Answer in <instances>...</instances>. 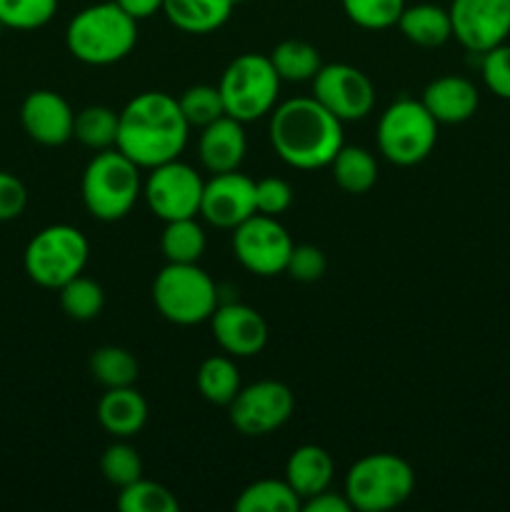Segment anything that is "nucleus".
Masks as SVG:
<instances>
[{
    "mask_svg": "<svg viewBox=\"0 0 510 512\" xmlns=\"http://www.w3.org/2000/svg\"><path fill=\"white\" fill-rule=\"evenodd\" d=\"M205 245L208 238L203 225L195 218L168 220L160 235V250L168 263H198L205 253Z\"/></svg>",
    "mask_w": 510,
    "mask_h": 512,
    "instance_id": "nucleus-29",
    "label": "nucleus"
},
{
    "mask_svg": "<svg viewBox=\"0 0 510 512\" xmlns=\"http://www.w3.org/2000/svg\"><path fill=\"white\" fill-rule=\"evenodd\" d=\"M28 205V188L23 180L13 173L0 170V223L20 218Z\"/></svg>",
    "mask_w": 510,
    "mask_h": 512,
    "instance_id": "nucleus-40",
    "label": "nucleus"
},
{
    "mask_svg": "<svg viewBox=\"0 0 510 512\" xmlns=\"http://www.w3.org/2000/svg\"><path fill=\"white\" fill-rule=\"evenodd\" d=\"M328 168L333 170L338 188L350 195L368 193L378 183V160L368 148H360V145H343Z\"/></svg>",
    "mask_w": 510,
    "mask_h": 512,
    "instance_id": "nucleus-24",
    "label": "nucleus"
},
{
    "mask_svg": "<svg viewBox=\"0 0 510 512\" xmlns=\"http://www.w3.org/2000/svg\"><path fill=\"white\" fill-rule=\"evenodd\" d=\"M333 478L335 463L328 450L320 445H300L285 463V480L300 495V500H308L328 490L333 485Z\"/></svg>",
    "mask_w": 510,
    "mask_h": 512,
    "instance_id": "nucleus-21",
    "label": "nucleus"
},
{
    "mask_svg": "<svg viewBox=\"0 0 510 512\" xmlns=\"http://www.w3.org/2000/svg\"><path fill=\"white\" fill-rule=\"evenodd\" d=\"M293 205V188L283 178H263L255 183V213L280 218Z\"/></svg>",
    "mask_w": 510,
    "mask_h": 512,
    "instance_id": "nucleus-38",
    "label": "nucleus"
},
{
    "mask_svg": "<svg viewBox=\"0 0 510 512\" xmlns=\"http://www.w3.org/2000/svg\"><path fill=\"white\" fill-rule=\"evenodd\" d=\"M313 98L343 123H355L373 113L375 85L360 68L348 63H328L315 73Z\"/></svg>",
    "mask_w": 510,
    "mask_h": 512,
    "instance_id": "nucleus-13",
    "label": "nucleus"
},
{
    "mask_svg": "<svg viewBox=\"0 0 510 512\" xmlns=\"http://www.w3.org/2000/svg\"><path fill=\"white\" fill-rule=\"evenodd\" d=\"M130 18L140 20L153 18L155 13H163V0H115Z\"/></svg>",
    "mask_w": 510,
    "mask_h": 512,
    "instance_id": "nucleus-42",
    "label": "nucleus"
},
{
    "mask_svg": "<svg viewBox=\"0 0 510 512\" xmlns=\"http://www.w3.org/2000/svg\"><path fill=\"white\" fill-rule=\"evenodd\" d=\"M235 3H245V0H235Z\"/></svg>",
    "mask_w": 510,
    "mask_h": 512,
    "instance_id": "nucleus-43",
    "label": "nucleus"
},
{
    "mask_svg": "<svg viewBox=\"0 0 510 512\" xmlns=\"http://www.w3.org/2000/svg\"><path fill=\"white\" fill-rule=\"evenodd\" d=\"M268 135L278 158L295 170L328 168L345 145L343 120L325 110L313 95L275 105Z\"/></svg>",
    "mask_w": 510,
    "mask_h": 512,
    "instance_id": "nucleus-2",
    "label": "nucleus"
},
{
    "mask_svg": "<svg viewBox=\"0 0 510 512\" xmlns=\"http://www.w3.org/2000/svg\"><path fill=\"white\" fill-rule=\"evenodd\" d=\"M238 512H300L303 500L288 485V480H255L235 500Z\"/></svg>",
    "mask_w": 510,
    "mask_h": 512,
    "instance_id": "nucleus-27",
    "label": "nucleus"
},
{
    "mask_svg": "<svg viewBox=\"0 0 510 512\" xmlns=\"http://www.w3.org/2000/svg\"><path fill=\"white\" fill-rule=\"evenodd\" d=\"M420 103L438 120V125H458L478 113L480 93L463 75H443L425 85Z\"/></svg>",
    "mask_w": 510,
    "mask_h": 512,
    "instance_id": "nucleus-19",
    "label": "nucleus"
},
{
    "mask_svg": "<svg viewBox=\"0 0 510 512\" xmlns=\"http://www.w3.org/2000/svg\"><path fill=\"white\" fill-rule=\"evenodd\" d=\"M88 370L100 388H128V385L138 383L140 363L130 350L120 348V345H103V348L93 350Z\"/></svg>",
    "mask_w": 510,
    "mask_h": 512,
    "instance_id": "nucleus-26",
    "label": "nucleus"
},
{
    "mask_svg": "<svg viewBox=\"0 0 510 512\" xmlns=\"http://www.w3.org/2000/svg\"><path fill=\"white\" fill-rule=\"evenodd\" d=\"M280 75L268 55L243 53L228 63L220 75L218 90L223 95L225 115L250 123L273 113L280 95Z\"/></svg>",
    "mask_w": 510,
    "mask_h": 512,
    "instance_id": "nucleus-8",
    "label": "nucleus"
},
{
    "mask_svg": "<svg viewBox=\"0 0 510 512\" xmlns=\"http://www.w3.org/2000/svg\"><path fill=\"white\" fill-rule=\"evenodd\" d=\"M210 330L220 350L238 358H253L268 345V323L245 303H220L210 315Z\"/></svg>",
    "mask_w": 510,
    "mask_h": 512,
    "instance_id": "nucleus-16",
    "label": "nucleus"
},
{
    "mask_svg": "<svg viewBox=\"0 0 510 512\" xmlns=\"http://www.w3.org/2000/svg\"><path fill=\"white\" fill-rule=\"evenodd\" d=\"M188 135L190 125L178 98L163 90H145L120 110L115 148L128 155L140 170H150L180 158L188 145Z\"/></svg>",
    "mask_w": 510,
    "mask_h": 512,
    "instance_id": "nucleus-1",
    "label": "nucleus"
},
{
    "mask_svg": "<svg viewBox=\"0 0 510 512\" xmlns=\"http://www.w3.org/2000/svg\"><path fill=\"white\" fill-rule=\"evenodd\" d=\"M350 23L363 30H388L398 25L405 0H340Z\"/></svg>",
    "mask_w": 510,
    "mask_h": 512,
    "instance_id": "nucleus-35",
    "label": "nucleus"
},
{
    "mask_svg": "<svg viewBox=\"0 0 510 512\" xmlns=\"http://www.w3.org/2000/svg\"><path fill=\"white\" fill-rule=\"evenodd\" d=\"M118 508L123 512H178L180 503L165 485L140 478L120 488Z\"/></svg>",
    "mask_w": 510,
    "mask_h": 512,
    "instance_id": "nucleus-32",
    "label": "nucleus"
},
{
    "mask_svg": "<svg viewBox=\"0 0 510 512\" xmlns=\"http://www.w3.org/2000/svg\"><path fill=\"white\" fill-rule=\"evenodd\" d=\"M58 13V0H0V23L10 30H38Z\"/></svg>",
    "mask_w": 510,
    "mask_h": 512,
    "instance_id": "nucleus-36",
    "label": "nucleus"
},
{
    "mask_svg": "<svg viewBox=\"0 0 510 512\" xmlns=\"http://www.w3.org/2000/svg\"><path fill=\"white\" fill-rule=\"evenodd\" d=\"M325 270H328V260H325L323 250L308 243L293 245L288 265H285V273L290 278L298 280V283H318Z\"/></svg>",
    "mask_w": 510,
    "mask_h": 512,
    "instance_id": "nucleus-39",
    "label": "nucleus"
},
{
    "mask_svg": "<svg viewBox=\"0 0 510 512\" xmlns=\"http://www.w3.org/2000/svg\"><path fill=\"white\" fill-rule=\"evenodd\" d=\"M120 110L115 113L108 105H88L75 113L73 138L90 150H108L118 143Z\"/></svg>",
    "mask_w": 510,
    "mask_h": 512,
    "instance_id": "nucleus-30",
    "label": "nucleus"
},
{
    "mask_svg": "<svg viewBox=\"0 0 510 512\" xmlns=\"http://www.w3.org/2000/svg\"><path fill=\"white\" fill-rule=\"evenodd\" d=\"M235 0H163V15L178 30L208 35L230 20Z\"/></svg>",
    "mask_w": 510,
    "mask_h": 512,
    "instance_id": "nucleus-22",
    "label": "nucleus"
},
{
    "mask_svg": "<svg viewBox=\"0 0 510 512\" xmlns=\"http://www.w3.org/2000/svg\"><path fill=\"white\" fill-rule=\"evenodd\" d=\"M178 105L190 128H205V125L225 115L223 95H220L218 85H190L178 98Z\"/></svg>",
    "mask_w": 510,
    "mask_h": 512,
    "instance_id": "nucleus-34",
    "label": "nucleus"
},
{
    "mask_svg": "<svg viewBox=\"0 0 510 512\" xmlns=\"http://www.w3.org/2000/svg\"><path fill=\"white\" fill-rule=\"evenodd\" d=\"M95 415L105 433L113 435L115 440H130L148 423V403L135 390V385L113 388L105 390L103 398L98 400Z\"/></svg>",
    "mask_w": 510,
    "mask_h": 512,
    "instance_id": "nucleus-20",
    "label": "nucleus"
},
{
    "mask_svg": "<svg viewBox=\"0 0 510 512\" xmlns=\"http://www.w3.org/2000/svg\"><path fill=\"white\" fill-rule=\"evenodd\" d=\"M203 188L205 180L198 170L175 158L148 170V178L143 180V198L150 213L168 223L200 215Z\"/></svg>",
    "mask_w": 510,
    "mask_h": 512,
    "instance_id": "nucleus-10",
    "label": "nucleus"
},
{
    "mask_svg": "<svg viewBox=\"0 0 510 512\" xmlns=\"http://www.w3.org/2000/svg\"><path fill=\"white\" fill-rule=\"evenodd\" d=\"M378 150L388 163L410 168L428 158L438 143V120L420 100L400 98L378 120Z\"/></svg>",
    "mask_w": 510,
    "mask_h": 512,
    "instance_id": "nucleus-9",
    "label": "nucleus"
},
{
    "mask_svg": "<svg viewBox=\"0 0 510 512\" xmlns=\"http://www.w3.org/2000/svg\"><path fill=\"white\" fill-rule=\"evenodd\" d=\"M0 28H3V23H0Z\"/></svg>",
    "mask_w": 510,
    "mask_h": 512,
    "instance_id": "nucleus-44",
    "label": "nucleus"
},
{
    "mask_svg": "<svg viewBox=\"0 0 510 512\" xmlns=\"http://www.w3.org/2000/svg\"><path fill=\"white\" fill-rule=\"evenodd\" d=\"M20 125L30 140L45 148H60L73 140L75 110L55 90H33L20 105Z\"/></svg>",
    "mask_w": 510,
    "mask_h": 512,
    "instance_id": "nucleus-17",
    "label": "nucleus"
},
{
    "mask_svg": "<svg viewBox=\"0 0 510 512\" xmlns=\"http://www.w3.org/2000/svg\"><path fill=\"white\" fill-rule=\"evenodd\" d=\"M480 73H483V83L495 98L510 100V45L500 43L483 53V63H480Z\"/></svg>",
    "mask_w": 510,
    "mask_h": 512,
    "instance_id": "nucleus-37",
    "label": "nucleus"
},
{
    "mask_svg": "<svg viewBox=\"0 0 510 512\" xmlns=\"http://www.w3.org/2000/svg\"><path fill=\"white\" fill-rule=\"evenodd\" d=\"M268 58L270 63H273L275 73L280 75V80H288V83H305V80H313L315 73L323 68L318 48L310 45L308 40L298 38L278 43Z\"/></svg>",
    "mask_w": 510,
    "mask_h": 512,
    "instance_id": "nucleus-28",
    "label": "nucleus"
},
{
    "mask_svg": "<svg viewBox=\"0 0 510 512\" xmlns=\"http://www.w3.org/2000/svg\"><path fill=\"white\" fill-rule=\"evenodd\" d=\"M138 43V20L130 18L115 0L95 3L70 18L65 45L75 60L85 65L120 63Z\"/></svg>",
    "mask_w": 510,
    "mask_h": 512,
    "instance_id": "nucleus-3",
    "label": "nucleus"
},
{
    "mask_svg": "<svg viewBox=\"0 0 510 512\" xmlns=\"http://www.w3.org/2000/svg\"><path fill=\"white\" fill-rule=\"evenodd\" d=\"M90 258V243L75 225L55 223L38 230L25 245L23 265L35 285L48 290L63 288L83 275Z\"/></svg>",
    "mask_w": 510,
    "mask_h": 512,
    "instance_id": "nucleus-7",
    "label": "nucleus"
},
{
    "mask_svg": "<svg viewBox=\"0 0 510 512\" xmlns=\"http://www.w3.org/2000/svg\"><path fill=\"white\" fill-rule=\"evenodd\" d=\"M245 123L223 115L210 125L200 128L198 158L208 173H230L240 170L245 153H248V138H245Z\"/></svg>",
    "mask_w": 510,
    "mask_h": 512,
    "instance_id": "nucleus-18",
    "label": "nucleus"
},
{
    "mask_svg": "<svg viewBox=\"0 0 510 512\" xmlns=\"http://www.w3.org/2000/svg\"><path fill=\"white\" fill-rule=\"evenodd\" d=\"M155 310L173 325L210 320L220 305L218 285L198 263H165L153 280Z\"/></svg>",
    "mask_w": 510,
    "mask_h": 512,
    "instance_id": "nucleus-6",
    "label": "nucleus"
},
{
    "mask_svg": "<svg viewBox=\"0 0 510 512\" xmlns=\"http://www.w3.org/2000/svg\"><path fill=\"white\" fill-rule=\"evenodd\" d=\"M293 410V393L280 380H258V383L245 385L228 405L233 428L248 438H263V435L275 433L288 423Z\"/></svg>",
    "mask_w": 510,
    "mask_h": 512,
    "instance_id": "nucleus-12",
    "label": "nucleus"
},
{
    "mask_svg": "<svg viewBox=\"0 0 510 512\" xmlns=\"http://www.w3.org/2000/svg\"><path fill=\"white\" fill-rule=\"evenodd\" d=\"M58 298L63 313L75 323L95 320L105 308V293L100 283H95L93 278H85V275H78V278L68 280L63 288H58Z\"/></svg>",
    "mask_w": 510,
    "mask_h": 512,
    "instance_id": "nucleus-31",
    "label": "nucleus"
},
{
    "mask_svg": "<svg viewBox=\"0 0 510 512\" xmlns=\"http://www.w3.org/2000/svg\"><path fill=\"white\" fill-rule=\"evenodd\" d=\"M453 38L470 53H488L510 35V0H450Z\"/></svg>",
    "mask_w": 510,
    "mask_h": 512,
    "instance_id": "nucleus-14",
    "label": "nucleus"
},
{
    "mask_svg": "<svg viewBox=\"0 0 510 512\" xmlns=\"http://www.w3.org/2000/svg\"><path fill=\"white\" fill-rule=\"evenodd\" d=\"M200 215L213 228L235 230L250 215H255V180L240 170L215 173L213 178L205 180Z\"/></svg>",
    "mask_w": 510,
    "mask_h": 512,
    "instance_id": "nucleus-15",
    "label": "nucleus"
},
{
    "mask_svg": "<svg viewBox=\"0 0 510 512\" xmlns=\"http://www.w3.org/2000/svg\"><path fill=\"white\" fill-rule=\"evenodd\" d=\"M343 493L353 510L388 512L400 508L415 493V473L400 455L370 453L350 465Z\"/></svg>",
    "mask_w": 510,
    "mask_h": 512,
    "instance_id": "nucleus-5",
    "label": "nucleus"
},
{
    "mask_svg": "<svg viewBox=\"0 0 510 512\" xmlns=\"http://www.w3.org/2000/svg\"><path fill=\"white\" fill-rule=\"evenodd\" d=\"M100 473L113 488H125L143 478V460L128 440H115L100 455Z\"/></svg>",
    "mask_w": 510,
    "mask_h": 512,
    "instance_id": "nucleus-33",
    "label": "nucleus"
},
{
    "mask_svg": "<svg viewBox=\"0 0 510 512\" xmlns=\"http://www.w3.org/2000/svg\"><path fill=\"white\" fill-rule=\"evenodd\" d=\"M195 385H198L200 395H203L208 403L220 405V408H228L233 403V398L238 395L240 385V370L235 363L233 355H210L200 363L198 373H195Z\"/></svg>",
    "mask_w": 510,
    "mask_h": 512,
    "instance_id": "nucleus-25",
    "label": "nucleus"
},
{
    "mask_svg": "<svg viewBox=\"0 0 510 512\" xmlns=\"http://www.w3.org/2000/svg\"><path fill=\"white\" fill-rule=\"evenodd\" d=\"M398 30L418 48H440L453 38L450 13L435 3L405 5L400 13Z\"/></svg>",
    "mask_w": 510,
    "mask_h": 512,
    "instance_id": "nucleus-23",
    "label": "nucleus"
},
{
    "mask_svg": "<svg viewBox=\"0 0 510 512\" xmlns=\"http://www.w3.org/2000/svg\"><path fill=\"white\" fill-rule=\"evenodd\" d=\"M303 512H353V505L345 498V493H333L328 488L313 498L303 500Z\"/></svg>",
    "mask_w": 510,
    "mask_h": 512,
    "instance_id": "nucleus-41",
    "label": "nucleus"
},
{
    "mask_svg": "<svg viewBox=\"0 0 510 512\" xmlns=\"http://www.w3.org/2000/svg\"><path fill=\"white\" fill-rule=\"evenodd\" d=\"M293 245V238L283 228V223L270 215H250L245 223L233 230L235 258L248 273L258 275V278H273V275L285 273Z\"/></svg>",
    "mask_w": 510,
    "mask_h": 512,
    "instance_id": "nucleus-11",
    "label": "nucleus"
},
{
    "mask_svg": "<svg viewBox=\"0 0 510 512\" xmlns=\"http://www.w3.org/2000/svg\"><path fill=\"white\" fill-rule=\"evenodd\" d=\"M83 205L95 220L115 223L135 208L143 195L140 168L118 148L98 150L85 165L80 180Z\"/></svg>",
    "mask_w": 510,
    "mask_h": 512,
    "instance_id": "nucleus-4",
    "label": "nucleus"
}]
</instances>
